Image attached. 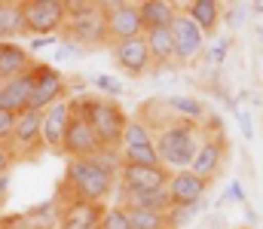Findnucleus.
Returning a JSON list of instances; mask_svg holds the SVG:
<instances>
[{
    "label": "nucleus",
    "mask_w": 263,
    "mask_h": 229,
    "mask_svg": "<svg viewBox=\"0 0 263 229\" xmlns=\"http://www.w3.org/2000/svg\"><path fill=\"white\" fill-rule=\"evenodd\" d=\"M107 159H110V150L98 153L95 159H67L65 177H62V196L104 205V199L117 186V174L123 165V162H107Z\"/></svg>",
    "instance_id": "nucleus-1"
},
{
    "label": "nucleus",
    "mask_w": 263,
    "mask_h": 229,
    "mask_svg": "<svg viewBox=\"0 0 263 229\" xmlns=\"http://www.w3.org/2000/svg\"><path fill=\"white\" fill-rule=\"evenodd\" d=\"M202 141H205V132L199 129V122L181 119V116H172L153 138L159 162L168 171H187L196 159Z\"/></svg>",
    "instance_id": "nucleus-2"
},
{
    "label": "nucleus",
    "mask_w": 263,
    "mask_h": 229,
    "mask_svg": "<svg viewBox=\"0 0 263 229\" xmlns=\"http://www.w3.org/2000/svg\"><path fill=\"white\" fill-rule=\"evenodd\" d=\"M73 107L89 119V126H92V132H95V138L101 141L104 150L123 147L129 116L123 113V107L114 98H80V101H73Z\"/></svg>",
    "instance_id": "nucleus-3"
},
{
    "label": "nucleus",
    "mask_w": 263,
    "mask_h": 229,
    "mask_svg": "<svg viewBox=\"0 0 263 229\" xmlns=\"http://www.w3.org/2000/svg\"><path fill=\"white\" fill-rule=\"evenodd\" d=\"M65 40L80 49H95L107 46V15L101 3H73L67 0V22H65Z\"/></svg>",
    "instance_id": "nucleus-4"
},
{
    "label": "nucleus",
    "mask_w": 263,
    "mask_h": 229,
    "mask_svg": "<svg viewBox=\"0 0 263 229\" xmlns=\"http://www.w3.org/2000/svg\"><path fill=\"white\" fill-rule=\"evenodd\" d=\"M67 22V0H25L22 3V25L25 34L52 37L65 31Z\"/></svg>",
    "instance_id": "nucleus-5"
},
{
    "label": "nucleus",
    "mask_w": 263,
    "mask_h": 229,
    "mask_svg": "<svg viewBox=\"0 0 263 229\" xmlns=\"http://www.w3.org/2000/svg\"><path fill=\"white\" fill-rule=\"evenodd\" d=\"M67 79L59 68L52 65H34L31 68V98H28V110H49L52 104L65 101Z\"/></svg>",
    "instance_id": "nucleus-6"
},
{
    "label": "nucleus",
    "mask_w": 263,
    "mask_h": 229,
    "mask_svg": "<svg viewBox=\"0 0 263 229\" xmlns=\"http://www.w3.org/2000/svg\"><path fill=\"white\" fill-rule=\"evenodd\" d=\"M101 6H104V15H107V43L110 46L144 37L138 3H101Z\"/></svg>",
    "instance_id": "nucleus-7"
},
{
    "label": "nucleus",
    "mask_w": 263,
    "mask_h": 229,
    "mask_svg": "<svg viewBox=\"0 0 263 229\" xmlns=\"http://www.w3.org/2000/svg\"><path fill=\"white\" fill-rule=\"evenodd\" d=\"M62 153H65L67 159H95L98 153H104L101 141L95 138L92 126H89V119L77 107H73L70 122H67V135H65V144H62Z\"/></svg>",
    "instance_id": "nucleus-8"
},
{
    "label": "nucleus",
    "mask_w": 263,
    "mask_h": 229,
    "mask_svg": "<svg viewBox=\"0 0 263 229\" xmlns=\"http://www.w3.org/2000/svg\"><path fill=\"white\" fill-rule=\"evenodd\" d=\"M9 150L12 156H22V159H31L37 156L43 147V113L37 110H25L15 116V129H12V138H9Z\"/></svg>",
    "instance_id": "nucleus-9"
},
{
    "label": "nucleus",
    "mask_w": 263,
    "mask_h": 229,
    "mask_svg": "<svg viewBox=\"0 0 263 229\" xmlns=\"http://www.w3.org/2000/svg\"><path fill=\"white\" fill-rule=\"evenodd\" d=\"M227 138L220 135V132H214L211 138H205L202 141V147H199L196 159H193V165H190V171L199 174L205 183H214L220 174H223V165H227Z\"/></svg>",
    "instance_id": "nucleus-10"
},
{
    "label": "nucleus",
    "mask_w": 263,
    "mask_h": 229,
    "mask_svg": "<svg viewBox=\"0 0 263 229\" xmlns=\"http://www.w3.org/2000/svg\"><path fill=\"white\" fill-rule=\"evenodd\" d=\"M168 177H172V171L165 165H129V162H123L117 183L123 190H162V186H168Z\"/></svg>",
    "instance_id": "nucleus-11"
},
{
    "label": "nucleus",
    "mask_w": 263,
    "mask_h": 229,
    "mask_svg": "<svg viewBox=\"0 0 263 229\" xmlns=\"http://www.w3.org/2000/svg\"><path fill=\"white\" fill-rule=\"evenodd\" d=\"M110 55H114L117 68H120L123 74H129L132 79L144 76L153 68V58H150V49H147V40H144V37H135V40H126V43L110 46Z\"/></svg>",
    "instance_id": "nucleus-12"
},
{
    "label": "nucleus",
    "mask_w": 263,
    "mask_h": 229,
    "mask_svg": "<svg viewBox=\"0 0 263 229\" xmlns=\"http://www.w3.org/2000/svg\"><path fill=\"white\" fill-rule=\"evenodd\" d=\"M168 28H172V40H175V61L184 65V61H190L193 55L202 52V46H205V34L190 22L187 12H178V15L172 18Z\"/></svg>",
    "instance_id": "nucleus-13"
},
{
    "label": "nucleus",
    "mask_w": 263,
    "mask_h": 229,
    "mask_svg": "<svg viewBox=\"0 0 263 229\" xmlns=\"http://www.w3.org/2000/svg\"><path fill=\"white\" fill-rule=\"evenodd\" d=\"M70 113H73V104L70 101H59L49 110H43V147L49 153H62Z\"/></svg>",
    "instance_id": "nucleus-14"
},
{
    "label": "nucleus",
    "mask_w": 263,
    "mask_h": 229,
    "mask_svg": "<svg viewBox=\"0 0 263 229\" xmlns=\"http://www.w3.org/2000/svg\"><path fill=\"white\" fill-rule=\"evenodd\" d=\"M104 214V205L83 202V199H67L59 214V229H98Z\"/></svg>",
    "instance_id": "nucleus-15"
},
{
    "label": "nucleus",
    "mask_w": 263,
    "mask_h": 229,
    "mask_svg": "<svg viewBox=\"0 0 263 229\" xmlns=\"http://www.w3.org/2000/svg\"><path fill=\"white\" fill-rule=\"evenodd\" d=\"M208 186L211 183H205L190 168L187 171H172V177H168V199H172V205H199L202 196L208 193Z\"/></svg>",
    "instance_id": "nucleus-16"
},
{
    "label": "nucleus",
    "mask_w": 263,
    "mask_h": 229,
    "mask_svg": "<svg viewBox=\"0 0 263 229\" xmlns=\"http://www.w3.org/2000/svg\"><path fill=\"white\" fill-rule=\"evenodd\" d=\"M117 205L120 208H144V211H162V214H168L172 199H168V186H162V190H123L120 186Z\"/></svg>",
    "instance_id": "nucleus-17"
},
{
    "label": "nucleus",
    "mask_w": 263,
    "mask_h": 229,
    "mask_svg": "<svg viewBox=\"0 0 263 229\" xmlns=\"http://www.w3.org/2000/svg\"><path fill=\"white\" fill-rule=\"evenodd\" d=\"M31 68H34L31 65V52L22 43H15V40H3L0 43V82L28 74Z\"/></svg>",
    "instance_id": "nucleus-18"
},
{
    "label": "nucleus",
    "mask_w": 263,
    "mask_h": 229,
    "mask_svg": "<svg viewBox=\"0 0 263 229\" xmlns=\"http://www.w3.org/2000/svg\"><path fill=\"white\" fill-rule=\"evenodd\" d=\"M28 98H31V71L0 82V107L3 110H9V113L18 116V113L28 110Z\"/></svg>",
    "instance_id": "nucleus-19"
},
{
    "label": "nucleus",
    "mask_w": 263,
    "mask_h": 229,
    "mask_svg": "<svg viewBox=\"0 0 263 229\" xmlns=\"http://www.w3.org/2000/svg\"><path fill=\"white\" fill-rule=\"evenodd\" d=\"M184 12L190 15V22L196 25L205 37H211V34L217 31L220 18H223V6H220L217 0H193V3L184 6Z\"/></svg>",
    "instance_id": "nucleus-20"
},
{
    "label": "nucleus",
    "mask_w": 263,
    "mask_h": 229,
    "mask_svg": "<svg viewBox=\"0 0 263 229\" xmlns=\"http://www.w3.org/2000/svg\"><path fill=\"white\" fill-rule=\"evenodd\" d=\"M150 58L156 68H172L175 65V40H172V28H156V31H144Z\"/></svg>",
    "instance_id": "nucleus-21"
},
{
    "label": "nucleus",
    "mask_w": 263,
    "mask_h": 229,
    "mask_svg": "<svg viewBox=\"0 0 263 229\" xmlns=\"http://www.w3.org/2000/svg\"><path fill=\"white\" fill-rule=\"evenodd\" d=\"M138 12H141V25L144 31H156V28H168L172 18L178 15V9L165 0H144L138 3Z\"/></svg>",
    "instance_id": "nucleus-22"
},
{
    "label": "nucleus",
    "mask_w": 263,
    "mask_h": 229,
    "mask_svg": "<svg viewBox=\"0 0 263 229\" xmlns=\"http://www.w3.org/2000/svg\"><path fill=\"white\" fill-rule=\"evenodd\" d=\"M18 34H25V25H22V3L0 0V43L9 40V37H18Z\"/></svg>",
    "instance_id": "nucleus-23"
},
{
    "label": "nucleus",
    "mask_w": 263,
    "mask_h": 229,
    "mask_svg": "<svg viewBox=\"0 0 263 229\" xmlns=\"http://www.w3.org/2000/svg\"><path fill=\"white\" fill-rule=\"evenodd\" d=\"M129 214L132 229H168V214L162 211H144V208H123Z\"/></svg>",
    "instance_id": "nucleus-24"
},
{
    "label": "nucleus",
    "mask_w": 263,
    "mask_h": 229,
    "mask_svg": "<svg viewBox=\"0 0 263 229\" xmlns=\"http://www.w3.org/2000/svg\"><path fill=\"white\" fill-rule=\"evenodd\" d=\"M168 107H172L175 116H181V119H190V122L205 119V104L196 101V98H181V95H175V98H168Z\"/></svg>",
    "instance_id": "nucleus-25"
},
{
    "label": "nucleus",
    "mask_w": 263,
    "mask_h": 229,
    "mask_svg": "<svg viewBox=\"0 0 263 229\" xmlns=\"http://www.w3.org/2000/svg\"><path fill=\"white\" fill-rule=\"evenodd\" d=\"M120 159L129 165H162L156 144H144V147H120Z\"/></svg>",
    "instance_id": "nucleus-26"
},
{
    "label": "nucleus",
    "mask_w": 263,
    "mask_h": 229,
    "mask_svg": "<svg viewBox=\"0 0 263 229\" xmlns=\"http://www.w3.org/2000/svg\"><path fill=\"white\" fill-rule=\"evenodd\" d=\"M144 144H153V129L144 126L141 119H129L126 135H123V147H144Z\"/></svg>",
    "instance_id": "nucleus-27"
},
{
    "label": "nucleus",
    "mask_w": 263,
    "mask_h": 229,
    "mask_svg": "<svg viewBox=\"0 0 263 229\" xmlns=\"http://www.w3.org/2000/svg\"><path fill=\"white\" fill-rule=\"evenodd\" d=\"M98 229H132L129 223V214L120 208V205H114V208H104V214H101V223Z\"/></svg>",
    "instance_id": "nucleus-28"
},
{
    "label": "nucleus",
    "mask_w": 263,
    "mask_h": 229,
    "mask_svg": "<svg viewBox=\"0 0 263 229\" xmlns=\"http://www.w3.org/2000/svg\"><path fill=\"white\" fill-rule=\"evenodd\" d=\"M199 214V205H172L168 208V229H181Z\"/></svg>",
    "instance_id": "nucleus-29"
},
{
    "label": "nucleus",
    "mask_w": 263,
    "mask_h": 229,
    "mask_svg": "<svg viewBox=\"0 0 263 229\" xmlns=\"http://www.w3.org/2000/svg\"><path fill=\"white\" fill-rule=\"evenodd\" d=\"M95 86L104 92V95H110V98H120L126 89H123V82L117 79V76H107V74H101V76H95Z\"/></svg>",
    "instance_id": "nucleus-30"
},
{
    "label": "nucleus",
    "mask_w": 263,
    "mask_h": 229,
    "mask_svg": "<svg viewBox=\"0 0 263 229\" xmlns=\"http://www.w3.org/2000/svg\"><path fill=\"white\" fill-rule=\"evenodd\" d=\"M12 129H15V113H9V110H3V107H0V144H6V147H9Z\"/></svg>",
    "instance_id": "nucleus-31"
},
{
    "label": "nucleus",
    "mask_w": 263,
    "mask_h": 229,
    "mask_svg": "<svg viewBox=\"0 0 263 229\" xmlns=\"http://www.w3.org/2000/svg\"><path fill=\"white\" fill-rule=\"evenodd\" d=\"M227 49H230V40H220V43H217L214 49H208V52H205V61H208L211 68H217V65L223 61V55H227Z\"/></svg>",
    "instance_id": "nucleus-32"
},
{
    "label": "nucleus",
    "mask_w": 263,
    "mask_h": 229,
    "mask_svg": "<svg viewBox=\"0 0 263 229\" xmlns=\"http://www.w3.org/2000/svg\"><path fill=\"white\" fill-rule=\"evenodd\" d=\"M86 49H80V46H73V43H62L59 49H55V61H65V58H73V55H83Z\"/></svg>",
    "instance_id": "nucleus-33"
},
{
    "label": "nucleus",
    "mask_w": 263,
    "mask_h": 229,
    "mask_svg": "<svg viewBox=\"0 0 263 229\" xmlns=\"http://www.w3.org/2000/svg\"><path fill=\"white\" fill-rule=\"evenodd\" d=\"M236 119H239V126H242V132H245V138L248 141H254V129H251V116H248V110H236Z\"/></svg>",
    "instance_id": "nucleus-34"
},
{
    "label": "nucleus",
    "mask_w": 263,
    "mask_h": 229,
    "mask_svg": "<svg viewBox=\"0 0 263 229\" xmlns=\"http://www.w3.org/2000/svg\"><path fill=\"white\" fill-rule=\"evenodd\" d=\"M12 159H15V156H12V150H9L6 144H0V177H3L6 171H9V165H12Z\"/></svg>",
    "instance_id": "nucleus-35"
},
{
    "label": "nucleus",
    "mask_w": 263,
    "mask_h": 229,
    "mask_svg": "<svg viewBox=\"0 0 263 229\" xmlns=\"http://www.w3.org/2000/svg\"><path fill=\"white\" fill-rule=\"evenodd\" d=\"M52 43H59V37H37V40H31V49L28 52H40V49H46Z\"/></svg>",
    "instance_id": "nucleus-36"
},
{
    "label": "nucleus",
    "mask_w": 263,
    "mask_h": 229,
    "mask_svg": "<svg viewBox=\"0 0 263 229\" xmlns=\"http://www.w3.org/2000/svg\"><path fill=\"white\" fill-rule=\"evenodd\" d=\"M227 199H236V202H242L245 196H242V186L239 183H230V190H227Z\"/></svg>",
    "instance_id": "nucleus-37"
},
{
    "label": "nucleus",
    "mask_w": 263,
    "mask_h": 229,
    "mask_svg": "<svg viewBox=\"0 0 263 229\" xmlns=\"http://www.w3.org/2000/svg\"><path fill=\"white\" fill-rule=\"evenodd\" d=\"M6 193H9V177L3 174V177H0V208H3V202H6Z\"/></svg>",
    "instance_id": "nucleus-38"
},
{
    "label": "nucleus",
    "mask_w": 263,
    "mask_h": 229,
    "mask_svg": "<svg viewBox=\"0 0 263 229\" xmlns=\"http://www.w3.org/2000/svg\"><path fill=\"white\" fill-rule=\"evenodd\" d=\"M239 229H248V226H239Z\"/></svg>",
    "instance_id": "nucleus-39"
}]
</instances>
